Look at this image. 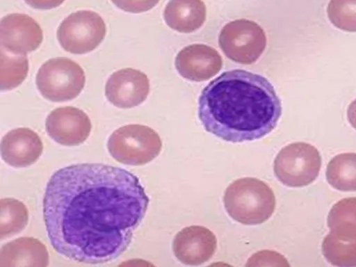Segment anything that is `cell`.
<instances>
[{
  "label": "cell",
  "instance_id": "cell-10",
  "mask_svg": "<svg viewBox=\"0 0 356 267\" xmlns=\"http://www.w3.org/2000/svg\"><path fill=\"white\" fill-rule=\"evenodd\" d=\"M48 135L56 143L67 146L78 145L89 136L91 122L82 110L71 106L52 111L46 120Z\"/></svg>",
  "mask_w": 356,
  "mask_h": 267
},
{
  "label": "cell",
  "instance_id": "cell-9",
  "mask_svg": "<svg viewBox=\"0 0 356 267\" xmlns=\"http://www.w3.org/2000/svg\"><path fill=\"white\" fill-rule=\"evenodd\" d=\"M42 38L40 25L26 14H9L1 20L0 46L6 52L25 55L35 50Z\"/></svg>",
  "mask_w": 356,
  "mask_h": 267
},
{
  "label": "cell",
  "instance_id": "cell-19",
  "mask_svg": "<svg viewBox=\"0 0 356 267\" xmlns=\"http://www.w3.org/2000/svg\"><path fill=\"white\" fill-rule=\"evenodd\" d=\"M29 213L24 203L15 198L0 200V238L22 232L28 223Z\"/></svg>",
  "mask_w": 356,
  "mask_h": 267
},
{
  "label": "cell",
  "instance_id": "cell-24",
  "mask_svg": "<svg viewBox=\"0 0 356 267\" xmlns=\"http://www.w3.org/2000/svg\"><path fill=\"white\" fill-rule=\"evenodd\" d=\"M65 0H24L31 7L41 9L49 10L61 5Z\"/></svg>",
  "mask_w": 356,
  "mask_h": 267
},
{
  "label": "cell",
  "instance_id": "cell-7",
  "mask_svg": "<svg viewBox=\"0 0 356 267\" xmlns=\"http://www.w3.org/2000/svg\"><path fill=\"white\" fill-rule=\"evenodd\" d=\"M218 42L227 58L241 64L250 65L263 54L266 46V37L257 23L240 19L223 26Z\"/></svg>",
  "mask_w": 356,
  "mask_h": 267
},
{
  "label": "cell",
  "instance_id": "cell-12",
  "mask_svg": "<svg viewBox=\"0 0 356 267\" xmlns=\"http://www.w3.org/2000/svg\"><path fill=\"white\" fill-rule=\"evenodd\" d=\"M217 239L209 229L192 225L179 231L172 242L177 259L186 265L197 266L209 261L216 252Z\"/></svg>",
  "mask_w": 356,
  "mask_h": 267
},
{
  "label": "cell",
  "instance_id": "cell-23",
  "mask_svg": "<svg viewBox=\"0 0 356 267\" xmlns=\"http://www.w3.org/2000/svg\"><path fill=\"white\" fill-rule=\"evenodd\" d=\"M119 8L124 11L139 13L147 11L154 7L159 0H111Z\"/></svg>",
  "mask_w": 356,
  "mask_h": 267
},
{
  "label": "cell",
  "instance_id": "cell-13",
  "mask_svg": "<svg viewBox=\"0 0 356 267\" xmlns=\"http://www.w3.org/2000/svg\"><path fill=\"white\" fill-rule=\"evenodd\" d=\"M222 60L211 47L194 44L183 48L177 55L175 67L179 74L190 81H203L220 70Z\"/></svg>",
  "mask_w": 356,
  "mask_h": 267
},
{
  "label": "cell",
  "instance_id": "cell-20",
  "mask_svg": "<svg viewBox=\"0 0 356 267\" xmlns=\"http://www.w3.org/2000/svg\"><path fill=\"white\" fill-rule=\"evenodd\" d=\"M322 252L333 266H356V238H341L330 232L323 242Z\"/></svg>",
  "mask_w": 356,
  "mask_h": 267
},
{
  "label": "cell",
  "instance_id": "cell-5",
  "mask_svg": "<svg viewBox=\"0 0 356 267\" xmlns=\"http://www.w3.org/2000/svg\"><path fill=\"white\" fill-rule=\"evenodd\" d=\"M35 81L44 98L61 102L73 99L80 94L86 76L76 63L67 58L58 57L47 60L40 67Z\"/></svg>",
  "mask_w": 356,
  "mask_h": 267
},
{
  "label": "cell",
  "instance_id": "cell-11",
  "mask_svg": "<svg viewBox=\"0 0 356 267\" xmlns=\"http://www.w3.org/2000/svg\"><path fill=\"white\" fill-rule=\"evenodd\" d=\"M149 92V81L145 74L132 68L120 70L112 74L106 84L108 100L121 108L142 104Z\"/></svg>",
  "mask_w": 356,
  "mask_h": 267
},
{
  "label": "cell",
  "instance_id": "cell-6",
  "mask_svg": "<svg viewBox=\"0 0 356 267\" xmlns=\"http://www.w3.org/2000/svg\"><path fill=\"white\" fill-rule=\"evenodd\" d=\"M321 157L313 145L298 142L283 147L273 165L277 179L289 187H302L312 183L318 177Z\"/></svg>",
  "mask_w": 356,
  "mask_h": 267
},
{
  "label": "cell",
  "instance_id": "cell-17",
  "mask_svg": "<svg viewBox=\"0 0 356 267\" xmlns=\"http://www.w3.org/2000/svg\"><path fill=\"white\" fill-rule=\"evenodd\" d=\"M327 182L341 191H356V153L335 156L326 168Z\"/></svg>",
  "mask_w": 356,
  "mask_h": 267
},
{
  "label": "cell",
  "instance_id": "cell-18",
  "mask_svg": "<svg viewBox=\"0 0 356 267\" xmlns=\"http://www.w3.org/2000/svg\"><path fill=\"white\" fill-rule=\"evenodd\" d=\"M327 225L330 232L339 237L356 238V197L337 202L329 213Z\"/></svg>",
  "mask_w": 356,
  "mask_h": 267
},
{
  "label": "cell",
  "instance_id": "cell-21",
  "mask_svg": "<svg viewBox=\"0 0 356 267\" xmlns=\"http://www.w3.org/2000/svg\"><path fill=\"white\" fill-rule=\"evenodd\" d=\"M0 88L10 90L20 85L27 76L29 62L26 55H14L1 49Z\"/></svg>",
  "mask_w": 356,
  "mask_h": 267
},
{
  "label": "cell",
  "instance_id": "cell-15",
  "mask_svg": "<svg viewBox=\"0 0 356 267\" xmlns=\"http://www.w3.org/2000/svg\"><path fill=\"white\" fill-rule=\"evenodd\" d=\"M46 246L32 237H21L7 243L0 250V267L48 266Z\"/></svg>",
  "mask_w": 356,
  "mask_h": 267
},
{
  "label": "cell",
  "instance_id": "cell-8",
  "mask_svg": "<svg viewBox=\"0 0 356 267\" xmlns=\"http://www.w3.org/2000/svg\"><path fill=\"white\" fill-rule=\"evenodd\" d=\"M106 25L91 10H79L65 17L57 31V38L67 51L83 54L94 50L104 40Z\"/></svg>",
  "mask_w": 356,
  "mask_h": 267
},
{
  "label": "cell",
  "instance_id": "cell-4",
  "mask_svg": "<svg viewBox=\"0 0 356 267\" xmlns=\"http://www.w3.org/2000/svg\"><path fill=\"white\" fill-rule=\"evenodd\" d=\"M108 149L117 161L131 165L146 164L160 153L162 142L152 128L142 124H128L113 132Z\"/></svg>",
  "mask_w": 356,
  "mask_h": 267
},
{
  "label": "cell",
  "instance_id": "cell-22",
  "mask_svg": "<svg viewBox=\"0 0 356 267\" xmlns=\"http://www.w3.org/2000/svg\"><path fill=\"white\" fill-rule=\"evenodd\" d=\"M327 15L337 28L356 32V0H330Z\"/></svg>",
  "mask_w": 356,
  "mask_h": 267
},
{
  "label": "cell",
  "instance_id": "cell-1",
  "mask_svg": "<svg viewBox=\"0 0 356 267\" xmlns=\"http://www.w3.org/2000/svg\"><path fill=\"white\" fill-rule=\"evenodd\" d=\"M149 197L136 176L98 163L64 167L50 177L43 216L54 249L86 264L112 261L129 245Z\"/></svg>",
  "mask_w": 356,
  "mask_h": 267
},
{
  "label": "cell",
  "instance_id": "cell-25",
  "mask_svg": "<svg viewBox=\"0 0 356 267\" xmlns=\"http://www.w3.org/2000/svg\"><path fill=\"white\" fill-rule=\"evenodd\" d=\"M347 117L350 124L356 129V99L349 105Z\"/></svg>",
  "mask_w": 356,
  "mask_h": 267
},
{
  "label": "cell",
  "instance_id": "cell-14",
  "mask_svg": "<svg viewBox=\"0 0 356 267\" xmlns=\"http://www.w3.org/2000/svg\"><path fill=\"white\" fill-rule=\"evenodd\" d=\"M43 145L39 136L28 128H17L8 131L1 143L2 159L14 168L33 164L41 156Z\"/></svg>",
  "mask_w": 356,
  "mask_h": 267
},
{
  "label": "cell",
  "instance_id": "cell-16",
  "mask_svg": "<svg viewBox=\"0 0 356 267\" xmlns=\"http://www.w3.org/2000/svg\"><path fill=\"white\" fill-rule=\"evenodd\" d=\"M163 15L165 23L172 29L191 33L203 25L207 9L202 0H170Z\"/></svg>",
  "mask_w": 356,
  "mask_h": 267
},
{
  "label": "cell",
  "instance_id": "cell-2",
  "mask_svg": "<svg viewBox=\"0 0 356 267\" xmlns=\"http://www.w3.org/2000/svg\"><path fill=\"white\" fill-rule=\"evenodd\" d=\"M282 115L281 102L264 76L243 70L225 72L203 89L198 115L204 129L232 143L270 134Z\"/></svg>",
  "mask_w": 356,
  "mask_h": 267
},
{
  "label": "cell",
  "instance_id": "cell-3",
  "mask_svg": "<svg viewBox=\"0 0 356 267\" xmlns=\"http://www.w3.org/2000/svg\"><path fill=\"white\" fill-rule=\"evenodd\" d=\"M223 202L232 218L248 225L264 222L275 207L273 190L263 181L252 177L233 181L225 192Z\"/></svg>",
  "mask_w": 356,
  "mask_h": 267
}]
</instances>
